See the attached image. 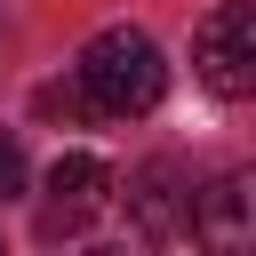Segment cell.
<instances>
[{
  "mask_svg": "<svg viewBox=\"0 0 256 256\" xmlns=\"http://www.w3.org/2000/svg\"><path fill=\"white\" fill-rule=\"evenodd\" d=\"M192 72L208 96H256V0H224L192 32Z\"/></svg>",
  "mask_w": 256,
  "mask_h": 256,
  "instance_id": "obj_2",
  "label": "cell"
},
{
  "mask_svg": "<svg viewBox=\"0 0 256 256\" xmlns=\"http://www.w3.org/2000/svg\"><path fill=\"white\" fill-rule=\"evenodd\" d=\"M80 80H88V96H96L104 120H136V112H152L168 96V56L152 48V32L112 24V32H96L80 48Z\"/></svg>",
  "mask_w": 256,
  "mask_h": 256,
  "instance_id": "obj_1",
  "label": "cell"
},
{
  "mask_svg": "<svg viewBox=\"0 0 256 256\" xmlns=\"http://www.w3.org/2000/svg\"><path fill=\"white\" fill-rule=\"evenodd\" d=\"M192 176H184V160H144L136 176H128V232L136 240H152V248H176V240H192Z\"/></svg>",
  "mask_w": 256,
  "mask_h": 256,
  "instance_id": "obj_3",
  "label": "cell"
},
{
  "mask_svg": "<svg viewBox=\"0 0 256 256\" xmlns=\"http://www.w3.org/2000/svg\"><path fill=\"white\" fill-rule=\"evenodd\" d=\"M192 240L224 248V256H256V168H224L200 184L192 200Z\"/></svg>",
  "mask_w": 256,
  "mask_h": 256,
  "instance_id": "obj_5",
  "label": "cell"
},
{
  "mask_svg": "<svg viewBox=\"0 0 256 256\" xmlns=\"http://www.w3.org/2000/svg\"><path fill=\"white\" fill-rule=\"evenodd\" d=\"M24 184H32V168H24V144H16V136H0V200H16Z\"/></svg>",
  "mask_w": 256,
  "mask_h": 256,
  "instance_id": "obj_7",
  "label": "cell"
},
{
  "mask_svg": "<svg viewBox=\"0 0 256 256\" xmlns=\"http://www.w3.org/2000/svg\"><path fill=\"white\" fill-rule=\"evenodd\" d=\"M32 112H40V120H64V128H72L80 112H96V96H88V80L72 72V80H48V88L32 96Z\"/></svg>",
  "mask_w": 256,
  "mask_h": 256,
  "instance_id": "obj_6",
  "label": "cell"
},
{
  "mask_svg": "<svg viewBox=\"0 0 256 256\" xmlns=\"http://www.w3.org/2000/svg\"><path fill=\"white\" fill-rule=\"evenodd\" d=\"M112 200V168L96 152H56L48 192H40V240H80Z\"/></svg>",
  "mask_w": 256,
  "mask_h": 256,
  "instance_id": "obj_4",
  "label": "cell"
}]
</instances>
